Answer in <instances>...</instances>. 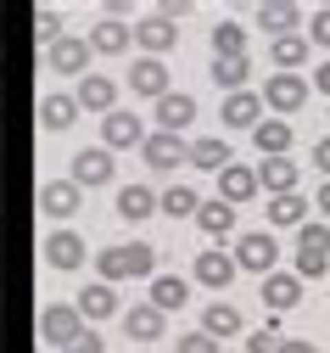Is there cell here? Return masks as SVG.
I'll return each instance as SVG.
<instances>
[{
    "instance_id": "cell-29",
    "label": "cell",
    "mask_w": 330,
    "mask_h": 353,
    "mask_svg": "<svg viewBox=\"0 0 330 353\" xmlns=\"http://www.w3.org/2000/svg\"><path fill=\"white\" fill-rule=\"evenodd\" d=\"M157 213V191L152 185H118V219H129V225H140V219Z\"/></svg>"
},
{
    "instance_id": "cell-6",
    "label": "cell",
    "mask_w": 330,
    "mask_h": 353,
    "mask_svg": "<svg viewBox=\"0 0 330 353\" xmlns=\"http://www.w3.org/2000/svg\"><path fill=\"white\" fill-rule=\"evenodd\" d=\"M134 46L146 51V57H157V62H163V51H174V46H179V23H174V17H163V12L140 17V23H134Z\"/></svg>"
},
{
    "instance_id": "cell-43",
    "label": "cell",
    "mask_w": 330,
    "mask_h": 353,
    "mask_svg": "<svg viewBox=\"0 0 330 353\" xmlns=\"http://www.w3.org/2000/svg\"><path fill=\"white\" fill-rule=\"evenodd\" d=\"M308 90H319V96H330V62H319V68H313V84H308Z\"/></svg>"
},
{
    "instance_id": "cell-11",
    "label": "cell",
    "mask_w": 330,
    "mask_h": 353,
    "mask_svg": "<svg viewBox=\"0 0 330 353\" xmlns=\"http://www.w3.org/2000/svg\"><path fill=\"white\" fill-rule=\"evenodd\" d=\"M73 101H79V112H112L118 107V79H107V73H84L79 79V90H73Z\"/></svg>"
},
{
    "instance_id": "cell-8",
    "label": "cell",
    "mask_w": 330,
    "mask_h": 353,
    "mask_svg": "<svg viewBox=\"0 0 330 353\" xmlns=\"http://www.w3.org/2000/svg\"><path fill=\"white\" fill-rule=\"evenodd\" d=\"M263 107L269 112H297L302 101H308V79H297V73H274V79H263Z\"/></svg>"
},
{
    "instance_id": "cell-22",
    "label": "cell",
    "mask_w": 330,
    "mask_h": 353,
    "mask_svg": "<svg viewBox=\"0 0 330 353\" xmlns=\"http://www.w3.org/2000/svg\"><path fill=\"white\" fill-rule=\"evenodd\" d=\"M308 213H313V202H308L302 191L269 196V230H297V225H308Z\"/></svg>"
},
{
    "instance_id": "cell-35",
    "label": "cell",
    "mask_w": 330,
    "mask_h": 353,
    "mask_svg": "<svg viewBox=\"0 0 330 353\" xmlns=\"http://www.w3.org/2000/svg\"><path fill=\"white\" fill-rule=\"evenodd\" d=\"M196 208H202L196 185H168V191L157 196V213H168V219H196Z\"/></svg>"
},
{
    "instance_id": "cell-37",
    "label": "cell",
    "mask_w": 330,
    "mask_h": 353,
    "mask_svg": "<svg viewBox=\"0 0 330 353\" xmlns=\"http://www.w3.org/2000/svg\"><path fill=\"white\" fill-rule=\"evenodd\" d=\"M247 353H286V336H280V325L269 320L263 331H252V336H247Z\"/></svg>"
},
{
    "instance_id": "cell-13",
    "label": "cell",
    "mask_w": 330,
    "mask_h": 353,
    "mask_svg": "<svg viewBox=\"0 0 330 353\" xmlns=\"http://www.w3.org/2000/svg\"><path fill=\"white\" fill-rule=\"evenodd\" d=\"M129 90L134 96H146V101H163L168 96V68L157 62V57H134V68H129Z\"/></svg>"
},
{
    "instance_id": "cell-40",
    "label": "cell",
    "mask_w": 330,
    "mask_h": 353,
    "mask_svg": "<svg viewBox=\"0 0 330 353\" xmlns=\"http://www.w3.org/2000/svg\"><path fill=\"white\" fill-rule=\"evenodd\" d=\"M34 28H39L45 46H56V39H62V17L56 12H34Z\"/></svg>"
},
{
    "instance_id": "cell-12",
    "label": "cell",
    "mask_w": 330,
    "mask_h": 353,
    "mask_svg": "<svg viewBox=\"0 0 330 353\" xmlns=\"http://www.w3.org/2000/svg\"><path fill=\"white\" fill-rule=\"evenodd\" d=\"M235 275H241V270H235V258H229L224 247L202 252V258H196V270H191V281H202L207 292H229V286H235Z\"/></svg>"
},
{
    "instance_id": "cell-45",
    "label": "cell",
    "mask_w": 330,
    "mask_h": 353,
    "mask_svg": "<svg viewBox=\"0 0 330 353\" xmlns=\"http://www.w3.org/2000/svg\"><path fill=\"white\" fill-rule=\"evenodd\" d=\"M286 353H324V347H313V342H286Z\"/></svg>"
},
{
    "instance_id": "cell-28",
    "label": "cell",
    "mask_w": 330,
    "mask_h": 353,
    "mask_svg": "<svg viewBox=\"0 0 330 353\" xmlns=\"http://www.w3.org/2000/svg\"><path fill=\"white\" fill-rule=\"evenodd\" d=\"M202 331H207L213 342L241 336V308H235V303H207V308H202Z\"/></svg>"
},
{
    "instance_id": "cell-16",
    "label": "cell",
    "mask_w": 330,
    "mask_h": 353,
    "mask_svg": "<svg viewBox=\"0 0 330 353\" xmlns=\"http://www.w3.org/2000/svg\"><path fill=\"white\" fill-rule=\"evenodd\" d=\"M252 174H258V191H269V196H291V191H297V174H302V168H297L291 157H263Z\"/></svg>"
},
{
    "instance_id": "cell-14",
    "label": "cell",
    "mask_w": 330,
    "mask_h": 353,
    "mask_svg": "<svg viewBox=\"0 0 330 353\" xmlns=\"http://www.w3.org/2000/svg\"><path fill=\"white\" fill-rule=\"evenodd\" d=\"M140 141H146V123H140L134 112L112 107V112L101 118V146H107V152H118V146H140Z\"/></svg>"
},
{
    "instance_id": "cell-24",
    "label": "cell",
    "mask_w": 330,
    "mask_h": 353,
    "mask_svg": "<svg viewBox=\"0 0 330 353\" xmlns=\"http://www.w3.org/2000/svg\"><path fill=\"white\" fill-rule=\"evenodd\" d=\"M84 39H90V51H101V57H123V51L134 46V28H123L118 17H107V23H96V28H90Z\"/></svg>"
},
{
    "instance_id": "cell-27",
    "label": "cell",
    "mask_w": 330,
    "mask_h": 353,
    "mask_svg": "<svg viewBox=\"0 0 330 353\" xmlns=\"http://www.w3.org/2000/svg\"><path fill=\"white\" fill-rule=\"evenodd\" d=\"M146 303L163 308V314H168V308H185V303H191V281H185V275H152Z\"/></svg>"
},
{
    "instance_id": "cell-5",
    "label": "cell",
    "mask_w": 330,
    "mask_h": 353,
    "mask_svg": "<svg viewBox=\"0 0 330 353\" xmlns=\"http://www.w3.org/2000/svg\"><path fill=\"white\" fill-rule=\"evenodd\" d=\"M68 180H73L79 191L112 185V152H107V146H84V152H73V174H68Z\"/></svg>"
},
{
    "instance_id": "cell-46",
    "label": "cell",
    "mask_w": 330,
    "mask_h": 353,
    "mask_svg": "<svg viewBox=\"0 0 330 353\" xmlns=\"http://www.w3.org/2000/svg\"><path fill=\"white\" fill-rule=\"evenodd\" d=\"M224 353H235V347H224Z\"/></svg>"
},
{
    "instance_id": "cell-38",
    "label": "cell",
    "mask_w": 330,
    "mask_h": 353,
    "mask_svg": "<svg viewBox=\"0 0 330 353\" xmlns=\"http://www.w3.org/2000/svg\"><path fill=\"white\" fill-rule=\"evenodd\" d=\"M174 353H224V342H213L207 331H191V336H179Z\"/></svg>"
},
{
    "instance_id": "cell-34",
    "label": "cell",
    "mask_w": 330,
    "mask_h": 353,
    "mask_svg": "<svg viewBox=\"0 0 330 353\" xmlns=\"http://www.w3.org/2000/svg\"><path fill=\"white\" fill-rule=\"evenodd\" d=\"M73 118H79V101L62 96V90H51V96L39 101V123L45 129H73Z\"/></svg>"
},
{
    "instance_id": "cell-30",
    "label": "cell",
    "mask_w": 330,
    "mask_h": 353,
    "mask_svg": "<svg viewBox=\"0 0 330 353\" xmlns=\"http://www.w3.org/2000/svg\"><path fill=\"white\" fill-rule=\"evenodd\" d=\"M263 303H269V308H297V303H302V281H297L291 270L263 275Z\"/></svg>"
},
{
    "instance_id": "cell-25",
    "label": "cell",
    "mask_w": 330,
    "mask_h": 353,
    "mask_svg": "<svg viewBox=\"0 0 330 353\" xmlns=\"http://www.w3.org/2000/svg\"><path fill=\"white\" fill-rule=\"evenodd\" d=\"M308 34H280V39H269V62L280 68V73H297L302 62H308Z\"/></svg>"
},
{
    "instance_id": "cell-36",
    "label": "cell",
    "mask_w": 330,
    "mask_h": 353,
    "mask_svg": "<svg viewBox=\"0 0 330 353\" xmlns=\"http://www.w3.org/2000/svg\"><path fill=\"white\" fill-rule=\"evenodd\" d=\"M213 57H247V28L241 23H218L213 28Z\"/></svg>"
},
{
    "instance_id": "cell-44",
    "label": "cell",
    "mask_w": 330,
    "mask_h": 353,
    "mask_svg": "<svg viewBox=\"0 0 330 353\" xmlns=\"http://www.w3.org/2000/svg\"><path fill=\"white\" fill-rule=\"evenodd\" d=\"M313 208H319V213H324V219H330V180H324V185H319V191H313Z\"/></svg>"
},
{
    "instance_id": "cell-23",
    "label": "cell",
    "mask_w": 330,
    "mask_h": 353,
    "mask_svg": "<svg viewBox=\"0 0 330 353\" xmlns=\"http://www.w3.org/2000/svg\"><path fill=\"white\" fill-rule=\"evenodd\" d=\"M163 320H168L163 308H152V303H134L129 314H123V336H129V342H157V336H163Z\"/></svg>"
},
{
    "instance_id": "cell-4",
    "label": "cell",
    "mask_w": 330,
    "mask_h": 353,
    "mask_svg": "<svg viewBox=\"0 0 330 353\" xmlns=\"http://www.w3.org/2000/svg\"><path fill=\"white\" fill-rule=\"evenodd\" d=\"M45 62H51L56 79H84L90 73V39L84 34H62L51 51H45Z\"/></svg>"
},
{
    "instance_id": "cell-26",
    "label": "cell",
    "mask_w": 330,
    "mask_h": 353,
    "mask_svg": "<svg viewBox=\"0 0 330 353\" xmlns=\"http://www.w3.org/2000/svg\"><path fill=\"white\" fill-rule=\"evenodd\" d=\"M252 146H258V157H291V123L263 118V123L252 129Z\"/></svg>"
},
{
    "instance_id": "cell-21",
    "label": "cell",
    "mask_w": 330,
    "mask_h": 353,
    "mask_svg": "<svg viewBox=\"0 0 330 353\" xmlns=\"http://www.w3.org/2000/svg\"><path fill=\"white\" fill-rule=\"evenodd\" d=\"M252 196H258V174H252L247 163H229V168L218 174V202L241 208V202H252Z\"/></svg>"
},
{
    "instance_id": "cell-32",
    "label": "cell",
    "mask_w": 330,
    "mask_h": 353,
    "mask_svg": "<svg viewBox=\"0 0 330 353\" xmlns=\"http://www.w3.org/2000/svg\"><path fill=\"white\" fill-rule=\"evenodd\" d=\"M297 23H302V12L297 6H286V0H274V6H269V0H263V6H258V28L263 34H297Z\"/></svg>"
},
{
    "instance_id": "cell-10",
    "label": "cell",
    "mask_w": 330,
    "mask_h": 353,
    "mask_svg": "<svg viewBox=\"0 0 330 353\" xmlns=\"http://www.w3.org/2000/svg\"><path fill=\"white\" fill-rule=\"evenodd\" d=\"M140 157H146L152 168H179L185 157H191V141H185V135H163V129H152V135L146 141H140Z\"/></svg>"
},
{
    "instance_id": "cell-33",
    "label": "cell",
    "mask_w": 330,
    "mask_h": 353,
    "mask_svg": "<svg viewBox=\"0 0 330 353\" xmlns=\"http://www.w3.org/2000/svg\"><path fill=\"white\" fill-rule=\"evenodd\" d=\"M196 225H202V230H207L213 241H224V236L235 230V208L213 196V202H202V208H196Z\"/></svg>"
},
{
    "instance_id": "cell-9",
    "label": "cell",
    "mask_w": 330,
    "mask_h": 353,
    "mask_svg": "<svg viewBox=\"0 0 330 353\" xmlns=\"http://www.w3.org/2000/svg\"><path fill=\"white\" fill-rule=\"evenodd\" d=\"M218 123H224V129H247V135H252V129L263 123V96H258V90H235V96H224Z\"/></svg>"
},
{
    "instance_id": "cell-3",
    "label": "cell",
    "mask_w": 330,
    "mask_h": 353,
    "mask_svg": "<svg viewBox=\"0 0 330 353\" xmlns=\"http://www.w3.org/2000/svg\"><path fill=\"white\" fill-rule=\"evenodd\" d=\"M235 270H252V275H274L280 270V241L274 230H247L241 241H235Z\"/></svg>"
},
{
    "instance_id": "cell-20",
    "label": "cell",
    "mask_w": 330,
    "mask_h": 353,
    "mask_svg": "<svg viewBox=\"0 0 330 353\" xmlns=\"http://www.w3.org/2000/svg\"><path fill=\"white\" fill-rule=\"evenodd\" d=\"M185 163L202 168V174H224V168L235 163V152H229L224 135H202V141H191V157H185Z\"/></svg>"
},
{
    "instance_id": "cell-31",
    "label": "cell",
    "mask_w": 330,
    "mask_h": 353,
    "mask_svg": "<svg viewBox=\"0 0 330 353\" xmlns=\"http://www.w3.org/2000/svg\"><path fill=\"white\" fill-rule=\"evenodd\" d=\"M247 79H252V62L247 57H213V84H218L224 96L247 90Z\"/></svg>"
},
{
    "instance_id": "cell-42",
    "label": "cell",
    "mask_w": 330,
    "mask_h": 353,
    "mask_svg": "<svg viewBox=\"0 0 330 353\" xmlns=\"http://www.w3.org/2000/svg\"><path fill=\"white\" fill-rule=\"evenodd\" d=\"M313 168H324V180H330V135L313 141Z\"/></svg>"
},
{
    "instance_id": "cell-15",
    "label": "cell",
    "mask_w": 330,
    "mask_h": 353,
    "mask_svg": "<svg viewBox=\"0 0 330 353\" xmlns=\"http://www.w3.org/2000/svg\"><path fill=\"white\" fill-rule=\"evenodd\" d=\"M84 258H90V247H84L79 230H51L45 236V263H51V270H79Z\"/></svg>"
},
{
    "instance_id": "cell-39",
    "label": "cell",
    "mask_w": 330,
    "mask_h": 353,
    "mask_svg": "<svg viewBox=\"0 0 330 353\" xmlns=\"http://www.w3.org/2000/svg\"><path fill=\"white\" fill-rule=\"evenodd\" d=\"M62 353H107V342L96 336V325H84V331H79V336H73Z\"/></svg>"
},
{
    "instance_id": "cell-1",
    "label": "cell",
    "mask_w": 330,
    "mask_h": 353,
    "mask_svg": "<svg viewBox=\"0 0 330 353\" xmlns=\"http://www.w3.org/2000/svg\"><path fill=\"white\" fill-rule=\"evenodd\" d=\"M96 275L112 286V281H152L157 275V247L152 241H112L96 252Z\"/></svg>"
},
{
    "instance_id": "cell-2",
    "label": "cell",
    "mask_w": 330,
    "mask_h": 353,
    "mask_svg": "<svg viewBox=\"0 0 330 353\" xmlns=\"http://www.w3.org/2000/svg\"><path fill=\"white\" fill-rule=\"evenodd\" d=\"M297 281H324L330 275V225L319 219H308V225H297Z\"/></svg>"
},
{
    "instance_id": "cell-7",
    "label": "cell",
    "mask_w": 330,
    "mask_h": 353,
    "mask_svg": "<svg viewBox=\"0 0 330 353\" xmlns=\"http://www.w3.org/2000/svg\"><path fill=\"white\" fill-rule=\"evenodd\" d=\"M79 331H84V320H79L73 303H51V308L39 314V342H45V347H68Z\"/></svg>"
},
{
    "instance_id": "cell-19",
    "label": "cell",
    "mask_w": 330,
    "mask_h": 353,
    "mask_svg": "<svg viewBox=\"0 0 330 353\" xmlns=\"http://www.w3.org/2000/svg\"><path fill=\"white\" fill-rule=\"evenodd\" d=\"M185 123H196V96L168 90L157 101V129H163V135H185Z\"/></svg>"
},
{
    "instance_id": "cell-17",
    "label": "cell",
    "mask_w": 330,
    "mask_h": 353,
    "mask_svg": "<svg viewBox=\"0 0 330 353\" xmlns=\"http://www.w3.org/2000/svg\"><path fill=\"white\" fill-rule=\"evenodd\" d=\"M73 308H79V320H90V325H101V320H112V314H118V292H112L107 281H96V286H79Z\"/></svg>"
},
{
    "instance_id": "cell-18",
    "label": "cell",
    "mask_w": 330,
    "mask_h": 353,
    "mask_svg": "<svg viewBox=\"0 0 330 353\" xmlns=\"http://www.w3.org/2000/svg\"><path fill=\"white\" fill-rule=\"evenodd\" d=\"M84 208V191L73 180H45L39 185V213H51V219H73Z\"/></svg>"
},
{
    "instance_id": "cell-41",
    "label": "cell",
    "mask_w": 330,
    "mask_h": 353,
    "mask_svg": "<svg viewBox=\"0 0 330 353\" xmlns=\"http://www.w3.org/2000/svg\"><path fill=\"white\" fill-rule=\"evenodd\" d=\"M308 46H324V51H330V6H319V12H313V28H308Z\"/></svg>"
}]
</instances>
